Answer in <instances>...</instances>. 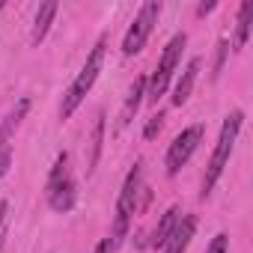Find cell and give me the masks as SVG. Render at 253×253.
I'll return each mask as SVG.
<instances>
[{
    "instance_id": "obj_1",
    "label": "cell",
    "mask_w": 253,
    "mask_h": 253,
    "mask_svg": "<svg viewBox=\"0 0 253 253\" xmlns=\"http://www.w3.org/2000/svg\"><path fill=\"white\" fill-rule=\"evenodd\" d=\"M104 48H107V39L101 36V39L92 45V51L86 54V63L81 66V72L75 75V81L69 84V89L63 92V104H60V116H63V119H69V116L81 107V101L89 95V89L95 86V81H98V75H101V66H104Z\"/></svg>"
},
{
    "instance_id": "obj_2",
    "label": "cell",
    "mask_w": 253,
    "mask_h": 253,
    "mask_svg": "<svg viewBox=\"0 0 253 253\" xmlns=\"http://www.w3.org/2000/svg\"><path fill=\"white\" fill-rule=\"evenodd\" d=\"M241 125H244V113H241V110H232V113L223 119V125H220V137H217V143H214V152H211L209 167H206V176H203V191H200L203 200L214 191L217 179L223 176V167L229 164V155H232V149H235V140H238Z\"/></svg>"
},
{
    "instance_id": "obj_3",
    "label": "cell",
    "mask_w": 253,
    "mask_h": 253,
    "mask_svg": "<svg viewBox=\"0 0 253 253\" xmlns=\"http://www.w3.org/2000/svg\"><path fill=\"white\" fill-rule=\"evenodd\" d=\"M45 200L57 214H66V211L75 209L78 185H75V176H72V167H69V152L57 155V161L48 173V182H45Z\"/></svg>"
},
{
    "instance_id": "obj_4",
    "label": "cell",
    "mask_w": 253,
    "mask_h": 253,
    "mask_svg": "<svg viewBox=\"0 0 253 253\" xmlns=\"http://www.w3.org/2000/svg\"><path fill=\"white\" fill-rule=\"evenodd\" d=\"M140 191H143V161H137L128 176L122 182V191H119V200H116V217H113V235L116 238H128V229H131V217L137 211V200H140Z\"/></svg>"
},
{
    "instance_id": "obj_5",
    "label": "cell",
    "mask_w": 253,
    "mask_h": 253,
    "mask_svg": "<svg viewBox=\"0 0 253 253\" xmlns=\"http://www.w3.org/2000/svg\"><path fill=\"white\" fill-rule=\"evenodd\" d=\"M185 45H188V33L182 30V33H176V36L167 42V48H164V54H161V60H158V66H155V72H152V78H146V98H149L152 104H158V98L167 92V86H170V81H173V72H176L179 63H182Z\"/></svg>"
},
{
    "instance_id": "obj_6",
    "label": "cell",
    "mask_w": 253,
    "mask_h": 253,
    "mask_svg": "<svg viewBox=\"0 0 253 253\" xmlns=\"http://www.w3.org/2000/svg\"><path fill=\"white\" fill-rule=\"evenodd\" d=\"M161 9H164V6L158 3V0H146V3L137 9V15H134L128 33H125V39H122V54H125V57H134V54L143 51L146 39L152 36L155 24H158V18H161Z\"/></svg>"
},
{
    "instance_id": "obj_7",
    "label": "cell",
    "mask_w": 253,
    "mask_h": 253,
    "mask_svg": "<svg viewBox=\"0 0 253 253\" xmlns=\"http://www.w3.org/2000/svg\"><path fill=\"white\" fill-rule=\"evenodd\" d=\"M203 134H206V125L197 122V125H188V128H182V131L173 137V143H170V149H167V158H164L167 176H176V173L191 161V155H194L197 146L203 143Z\"/></svg>"
},
{
    "instance_id": "obj_8",
    "label": "cell",
    "mask_w": 253,
    "mask_h": 253,
    "mask_svg": "<svg viewBox=\"0 0 253 253\" xmlns=\"http://www.w3.org/2000/svg\"><path fill=\"white\" fill-rule=\"evenodd\" d=\"M27 110H30V98H21V101L3 116V122H0V179H3V176L9 173V167H12V137H15V131H18L21 119L27 116Z\"/></svg>"
},
{
    "instance_id": "obj_9",
    "label": "cell",
    "mask_w": 253,
    "mask_h": 253,
    "mask_svg": "<svg viewBox=\"0 0 253 253\" xmlns=\"http://www.w3.org/2000/svg\"><path fill=\"white\" fill-rule=\"evenodd\" d=\"M200 69H203V57H191V60H188V66L182 69V75H179L176 86H173V98H170V104H173V107H182V104L191 98V89H194V84H197Z\"/></svg>"
},
{
    "instance_id": "obj_10",
    "label": "cell",
    "mask_w": 253,
    "mask_h": 253,
    "mask_svg": "<svg viewBox=\"0 0 253 253\" xmlns=\"http://www.w3.org/2000/svg\"><path fill=\"white\" fill-rule=\"evenodd\" d=\"M194 232H197V217L194 214H182L179 223H176V229H173V235L161 247V253H185L188 244H191V238H194Z\"/></svg>"
},
{
    "instance_id": "obj_11",
    "label": "cell",
    "mask_w": 253,
    "mask_h": 253,
    "mask_svg": "<svg viewBox=\"0 0 253 253\" xmlns=\"http://www.w3.org/2000/svg\"><path fill=\"white\" fill-rule=\"evenodd\" d=\"M143 95H146V75H140V78L131 84V89H128V98H125V104H122V113H119V125H128V122L134 119V113H137V107H140Z\"/></svg>"
},
{
    "instance_id": "obj_12",
    "label": "cell",
    "mask_w": 253,
    "mask_h": 253,
    "mask_svg": "<svg viewBox=\"0 0 253 253\" xmlns=\"http://www.w3.org/2000/svg\"><path fill=\"white\" fill-rule=\"evenodd\" d=\"M179 217H182L179 206H170V209L161 214V220H158V226H155V232H152V247H155V250H161V247L167 244V238L173 235V229H176Z\"/></svg>"
},
{
    "instance_id": "obj_13",
    "label": "cell",
    "mask_w": 253,
    "mask_h": 253,
    "mask_svg": "<svg viewBox=\"0 0 253 253\" xmlns=\"http://www.w3.org/2000/svg\"><path fill=\"white\" fill-rule=\"evenodd\" d=\"M57 3L54 0H48V3H42L39 6V12H36V24H33V33H30V42L33 45H39L45 36H48V30H51V24H54V18H57Z\"/></svg>"
},
{
    "instance_id": "obj_14",
    "label": "cell",
    "mask_w": 253,
    "mask_h": 253,
    "mask_svg": "<svg viewBox=\"0 0 253 253\" xmlns=\"http://www.w3.org/2000/svg\"><path fill=\"white\" fill-rule=\"evenodd\" d=\"M250 30H253V0H244V3L238 6V27H235V51H241L250 39Z\"/></svg>"
},
{
    "instance_id": "obj_15",
    "label": "cell",
    "mask_w": 253,
    "mask_h": 253,
    "mask_svg": "<svg viewBox=\"0 0 253 253\" xmlns=\"http://www.w3.org/2000/svg\"><path fill=\"white\" fill-rule=\"evenodd\" d=\"M101 143H104V113H98V119H95V128H92V152H89V161H86L89 173H92V167L98 164V155H101Z\"/></svg>"
},
{
    "instance_id": "obj_16",
    "label": "cell",
    "mask_w": 253,
    "mask_h": 253,
    "mask_svg": "<svg viewBox=\"0 0 253 253\" xmlns=\"http://www.w3.org/2000/svg\"><path fill=\"white\" fill-rule=\"evenodd\" d=\"M161 128H164V113L158 110V113H152V116H149V122H146V128H143V137H146V140H155Z\"/></svg>"
},
{
    "instance_id": "obj_17",
    "label": "cell",
    "mask_w": 253,
    "mask_h": 253,
    "mask_svg": "<svg viewBox=\"0 0 253 253\" xmlns=\"http://www.w3.org/2000/svg\"><path fill=\"white\" fill-rule=\"evenodd\" d=\"M122 244H125V241H122V238H116V235L110 232V235H104V238L95 244V253H116Z\"/></svg>"
},
{
    "instance_id": "obj_18",
    "label": "cell",
    "mask_w": 253,
    "mask_h": 253,
    "mask_svg": "<svg viewBox=\"0 0 253 253\" xmlns=\"http://www.w3.org/2000/svg\"><path fill=\"white\" fill-rule=\"evenodd\" d=\"M206 253H229V235L226 232H217L211 238V244L206 247Z\"/></svg>"
},
{
    "instance_id": "obj_19",
    "label": "cell",
    "mask_w": 253,
    "mask_h": 253,
    "mask_svg": "<svg viewBox=\"0 0 253 253\" xmlns=\"http://www.w3.org/2000/svg\"><path fill=\"white\" fill-rule=\"evenodd\" d=\"M226 51H229V39H220L217 42V63H214V78H217V72H220V66H223V57H226Z\"/></svg>"
},
{
    "instance_id": "obj_20",
    "label": "cell",
    "mask_w": 253,
    "mask_h": 253,
    "mask_svg": "<svg viewBox=\"0 0 253 253\" xmlns=\"http://www.w3.org/2000/svg\"><path fill=\"white\" fill-rule=\"evenodd\" d=\"M214 6H217V3H200V6H197V15H209V12H214Z\"/></svg>"
},
{
    "instance_id": "obj_21",
    "label": "cell",
    "mask_w": 253,
    "mask_h": 253,
    "mask_svg": "<svg viewBox=\"0 0 253 253\" xmlns=\"http://www.w3.org/2000/svg\"><path fill=\"white\" fill-rule=\"evenodd\" d=\"M0 9H3V3H0Z\"/></svg>"
}]
</instances>
